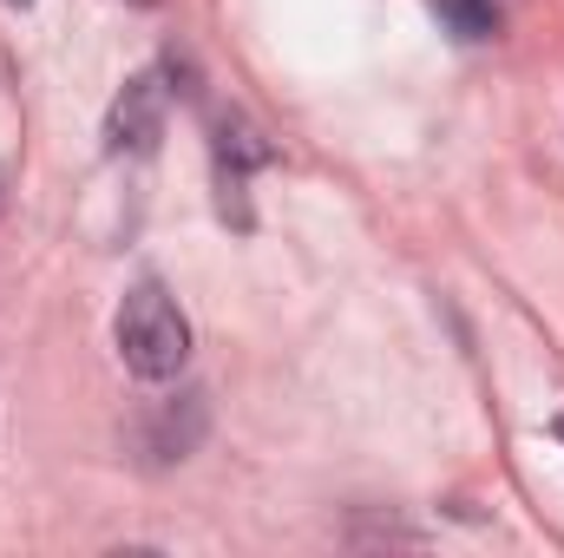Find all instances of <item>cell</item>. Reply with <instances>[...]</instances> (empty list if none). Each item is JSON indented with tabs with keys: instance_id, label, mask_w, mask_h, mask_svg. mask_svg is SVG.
Returning a JSON list of instances; mask_svg holds the SVG:
<instances>
[{
	"instance_id": "6da1fadb",
	"label": "cell",
	"mask_w": 564,
	"mask_h": 558,
	"mask_svg": "<svg viewBox=\"0 0 564 558\" xmlns=\"http://www.w3.org/2000/svg\"><path fill=\"white\" fill-rule=\"evenodd\" d=\"M119 355L144 382L184 375V362H191V322H184V309L158 282H139L126 296V309H119Z\"/></svg>"
},
{
	"instance_id": "8992f818",
	"label": "cell",
	"mask_w": 564,
	"mask_h": 558,
	"mask_svg": "<svg viewBox=\"0 0 564 558\" xmlns=\"http://www.w3.org/2000/svg\"><path fill=\"white\" fill-rule=\"evenodd\" d=\"M7 7H33V0H7Z\"/></svg>"
},
{
	"instance_id": "3957f363",
	"label": "cell",
	"mask_w": 564,
	"mask_h": 558,
	"mask_svg": "<svg viewBox=\"0 0 564 558\" xmlns=\"http://www.w3.org/2000/svg\"><path fill=\"white\" fill-rule=\"evenodd\" d=\"M433 13L446 20V33H453V40H492V33H499L492 0H433Z\"/></svg>"
},
{
	"instance_id": "277c9868",
	"label": "cell",
	"mask_w": 564,
	"mask_h": 558,
	"mask_svg": "<svg viewBox=\"0 0 564 558\" xmlns=\"http://www.w3.org/2000/svg\"><path fill=\"white\" fill-rule=\"evenodd\" d=\"M0 217H7V171H0Z\"/></svg>"
},
{
	"instance_id": "7a4b0ae2",
	"label": "cell",
	"mask_w": 564,
	"mask_h": 558,
	"mask_svg": "<svg viewBox=\"0 0 564 558\" xmlns=\"http://www.w3.org/2000/svg\"><path fill=\"white\" fill-rule=\"evenodd\" d=\"M106 139H112V151H158V139H164V86H158V73H139L119 93V106L106 119Z\"/></svg>"
},
{
	"instance_id": "5b68a950",
	"label": "cell",
	"mask_w": 564,
	"mask_h": 558,
	"mask_svg": "<svg viewBox=\"0 0 564 558\" xmlns=\"http://www.w3.org/2000/svg\"><path fill=\"white\" fill-rule=\"evenodd\" d=\"M552 433H558V440H564V415H558V427H552Z\"/></svg>"
}]
</instances>
